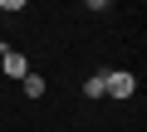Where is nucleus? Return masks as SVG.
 Masks as SVG:
<instances>
[{"mask_svg":"<svg viewBox=\"0 0 147 132\" xmlns=\"http://www.w3.org/2000/svg\"><path fill=\"white\" fill-rule=\"evenodd\" d=\"M132 93H137V74H127V69L103 74V98H132Z\"/></svg>","mask_w":147,"mask_h":132,"instance_id":"f257e3e1","label":"nucleus"},{"mask_svg":"<svg viewBox=\"0 0 147 132\" xmlns=\"http://www.w3.org/2000/svg\"><path fill=\"white\" fill-rule=\"evenodd\" d=\"M0 69H5L10 83H20V78L30 74V54H20V49H10V44H0Z\"/></svg>","mask_w":147,"mask_h":132,"instance_id":"f03ea898","label":"nucleus"},{"mask_svg":"<svg viewBox=\"0 0 147 132\" xmlns=\"http://www.w3.org/2000/svg\"><path fill=\"white\" fill-rule=\"evenodd\" d=\"M20 93H25V98H44V93H49V78H44V74H34V69H30V74H25V78H20Z\"/></svg>","mask_w":147,"mask_h":132,"instance_id":"7ed1b4c3","label":"nucleus"},{"mask_svg":"<svg viewBox=\"0 0 147 132\" xmlns=\"http://www.w3.org/2000/svg\"><path fill=\"white\" fill-rule=\"evenodd\" d=\"M84 98H103V74H88L84 78Z\"/></svg>","mask_w":147,"mask_h":132,"instance_id":"20e7f679","label":"nucleus"},{"mask_svg":"<svg viewBox=\"0 0 147 132\" xmlns=\"http://www.w3.org/2000/svg\"><path fill=\"white\" fill-rule=\"evenodd\" d=\"M0 10H5V15H20V10H25V0H0Z\"/></svg>","mask_w":147,"mask_h":132,"instance_id":"39448f33","label":"nucleus"}]
</instances>
